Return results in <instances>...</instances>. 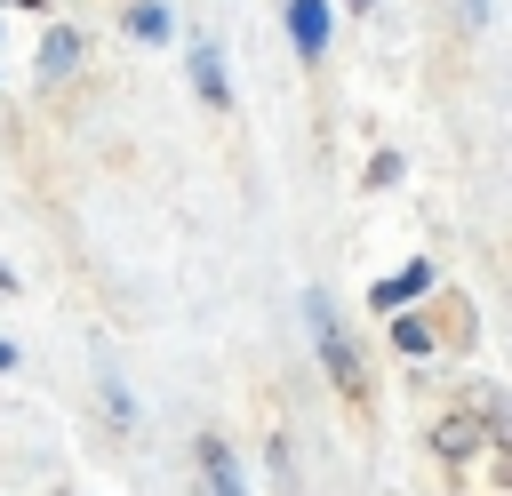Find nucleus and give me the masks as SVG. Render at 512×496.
I'll list each match as a JSON object with an SVG mask.
<instances>
[{
  "mask_svg": "<svg viewBox=\"0 0 512 496\" xmlns=\"http://www.w3.org/2000/svg\"><path fill=\"white\" fill-rule=\"evenodd\" d=\"M312 344H320V360H328V376L344 384V392H360V360H352V344H344V328H336V312L312 296Z\"/></svg>",
  "mask_w": 512,
  "mask_h": 496,
  "instance_id": "obj_1",
  "label": "nucleus"
},
{
  "mask_svg": "<svg viewBox=\"0 0 512 496\" xmlns=\"http://www.w3.org/2000/svg\"><path fill=\"white\" fill-rule=\"evenodd\" d=\"M288 40H296V56H320L328 48V8L320 0H288Z\"/></svg>",
  "mask_w": 512,
  "mask_h": 496,
  "instance_id": "obj_2",
  "label": "nucleus"
},
{
  "mask_svg": "<svg viewBox=\"0 0 512 496\" xmlns=\"http://www.w3.org/2000/svg\"><path fill=\"white\" fill-rule=\"evenodd\" d=\"M424 288H432V264H408V272L376 280V288H368V304H376V312H400V304H408V296H424Z\"/></svg>",
  "mask_w": 512,
  "mask_h": 496,
  "instance_id": "obj_3",
  "label": "nucleus"
},
{
  "mask_svg": "<svg viewBox=\"0 0 512 496\" xmlns=\"http://www.w3.org/2000/svg\"><path fill=\"white\" fill-rule=\"evenodd\" d=\"M200 472H208V496H248V488H240V464H232L224 440H200Z\"/></svg>",
  "mask_w": 512,
  "mask_h": 496,
  "instance_id": "obj_4",
  "label": "nucleus"
},
{
  "mask_svg": "<svg viewBox=\"0 0 512 496\" xmlns=\"http://www.w3.org/2000/svg\"><path fill=\"white\" fill-rule=\"evenodd\" d=\"M192 80H200V96H208V104H232V88H224V64H216V48H192Z\"/></svg>",
  "mask_w": 512,
  "mask_h": 496,
  "instance_id": "obj_5",
  "label": "nucleus"
},
{
  "mask_svg": "<svg viewBox=\"0 0 512 496\" xmlns=\"http://www.w3.org/2000/svg\"><path fill=\"white\" fill-rule=\"evenodd\" d=\"M40 64H48V72H72V64H80V32H72V24H56V32H48V48H40Z\"/></svg>",
  "mask_w": 512,
  "mask_h": 496,
  "instance_id": "obj_6",
  "label": "nucleus"
},
{
  "mask_svg": "<svg viewBox=\"0 0 512 496\" xmlns=\"http://www.w3.org/2000/svg\"><path fill=\"white\" fill-rule=\"evenodd\" d=\"M128 32H136V40H168V8H160V0H136V8H128Z\"/></svg>",
  "mask_w": 512,
  "mask_h": 496,
  "instance_id": "obj_7",
  "label": "nucleus"
},
{
  "mask_svg": "<svg viewBox=\"0 0 512 496\" xmlns=\"http://www.w3.org/2000/svg\"><path fill=\"white\" fill-rule=\"evenodd\" d=\"M8 368H16V344H8V336H0V376H8Z\"/></svg>",
  "mask_w": 512,
  "mask_h": 496,
  "instance_id": "obj_8",
  "label": "nucleus"
},
{
  "mask_svg": "<svg viewBox=\"0 0 512 496\" xmlns=\"http://www.w3.org/2000/svg\"><path fill=\"white\" fill-rule=\"evenodd\" d=\"M488 8H496V0H464V16H472V24H480V16H488Z\"/></svg>",
  "mask_w": 512,
  "mask_h": 496,
  "instance_id": "obj_9",
  "label": "nucleus"
}]
</instances>
